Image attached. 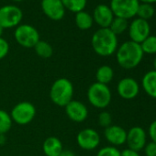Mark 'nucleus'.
I'll return each instance as SVG.
<instances>
[{
    "instance_id": "1",
    "label": "nucleus",
    "mask_w": 156,
    "mask_h": 156,
    "mask_svg": "<svg viewBox=\"0 0 156 156\" xmlns=\"http://www.w3.org/2000/svg\"><path fill=\"white\" fill-rule=\"evenodd\" d=\"M143 55L144 53L141 50L140 44L132 41L123 42L116 51L118 64L126 70L136 68L142 61Z\"/></svg>"
},
{
    "instance_id": "18",
    "label": "nucleus",
    "mask_w": 156,
    "mask_h": 156,
    "mask_svg": "<svg viewBox=\"0 0 156 156\" xmlns=\"http://www.w3.org/2000/svg\"><path fill=\"white\" fill-rule=\"evenodd\" d=\"M141 87L145 93L151 98L156 99V71L147 72L141 79Z\"/></svg>"
},
{
    "instance_id": "21",
    "label": "nucleus",
    "mask_w": 156,
    "mask_h": 156,
    "mask_svg": "<svg viewBox=\"0 0 156 156\" xmlns=\"http://www.w3.org/2000/svg\"><path fill=\"white\" fill-rule=\"evenodd\" d=\"M33 49H34L36 54L43 59H48V58L51 57L52 53H53V49H52L51 45L45 41L40 40L38 41V43L34 46Z\"/></svg>"
},
{
    "instance_id": "25",
    "label": "nucleus",
    "mask_w": 156,
    "mask_h": 156,
    "mask_svg": "<svg viewBox=\"0 0 156 156\" xmlns=\"http://www.w3.org/2000/svg\"><path fill=\"white\" fill-rule=\"evenodd\" d=\"M140 47H141L143 53L156 54V36L155 35L148 36L140 43Z\"/></svg>"
},
{
    "instance_id": "20",
    "label": "nucleus",
    "mask_w": 156,
    "mask_h": 156,
    "mask_svg": "<svg viewBox=\"0 0 156 156\" xmlns=\"http://www.w3.org/2000/svg\"><path fill=\"white\" fill-rule=\"evenodd\" d=\"M74 20H75V24H76L77 28L82 30H89L94 23L92 15H90L88 12H87L85 10L75 13Z\"/></svg>"
},
{
    "instance_id": "16",
    "label": "nucleus",
    "mask_w": 156,
    "mask_h": 156,
    "mask_svg": "<svg viewBox=\"0 0 156 156\" xmlns=\"http://www.w3.org/2000/svg\"><path fill=\"white\" fill-rule=\"evenodd\" d=\"M92 17L93 20L100 28H109L115 18L110 7L104 4H99L95 8Z\"/></svg>"
},
{
    "instance_id": "23",
    "label": "nucleus",
    "mask_w": 156,
    "mask_h": 156,
    "mask_svg": "<svg viewBox=\"0 0 156 156\" xmlns=\"http://www.w3.org/2000/svg\"><path fill=\"white\" fill-rule=\"evenodd\" d=\"M13 121L10 113L0 109V134H7L12 128Z\"/></svg>"
},
{
    "instance_id": "27",
    "label": "nucleus",
    "mask_w": 156,
    "mask_h": 156,
    "mask_svg": "<svg viewBox=\"0 0 156 156\" xmlns=\"http://www.w3.org/2000/svg\"><path fill=\"white\" fill-rule=\"evenodd\" d=\"M98 123L100 127L106 129L112 125V116L108 111L103 110L98 114Z\"/></svg>"
},
{
    "instance_id": "14",
    "label": "nucleus",
    "mask_w": 156,
    "mask_h": 156,
    "mask_svg": "<svg viewBox=\"0 0 156 156\" xmlns=\"http://www.w3.org/2000/svg\"><path fill=\"white\" fill-rule=\"evenodd\" d=\"M43 13L52 20H61L65 14V8L62 0H41Z\"/></svg>"
},
{
    "instance_id": "35",
    "label": "nucleus",
    "mask_w": 156,
    "mask_h": 156,
    "mask_svg": "<svg viewBox=\"0 0 156 156\" xmlns=\"http://www.w3.org/2000/svg\"><path fill=\"white\" fill-rule=\"evenodd\" d=\"M139 1H141L142 3H146V4H152V3H156V0H139Z\"/></svg>"
},
{
    "instance_id": "34",
    "label": "nucleus",
    "mask_w": 156,
    "mask_h": 156,
    "mask_svg": "<svg viewBox=\"0 0 156 156\" xmlns=\"http://www.w3.org/2000/svg\"><path fill=\"white\" fill-rule=\"evenodd\" d=\"M7 141L6 134H0V146H3Z\"/></svg>"
},
{
    "instance_id": "12",
    "label": "nucleus",
    "mask_w": 156,
    "mask_h": 156,
    "mask_svg": "<svg viewBox=\"0 0 156 156\" xmlns=\"http://www.w3.org/2000/svg\"><path fill=\"white\" fill-rule=\"evenodd\" d=\"M151 27L148 20L135 19L131 21L129 27V35L130 41L140 44L148 36H150Z\"/></svg>"
},
{
    "instance_id": "15",
    "label": "nucleus",
    "mask_w": 156,
    "mask_h": 156,
    "mask_svg": "<svg viewBox=\"0 0 156 156\" xmlns=\"http://www.w3.org/2000/svg\"><path fill=\"white\" fill-rule=\"evenodd\" d=\"M104 137L110 146L119 147L126 143L127 130L119 125H110L104 130Z\"/></svg>"
},
{
    "instance_id": "13",
    "label": "nucleus",
    "mask_w": 156,
    "mask_h": 156,
    "mask_svg": "<svg viewBox=\"0 0 156 156\" xmlns=\"http://www.w3.org/2000/svg\"><path fill=\"white\" fill-rule=\"evenodd\" d=\"M126 143L128 148L140 151L147 143V133L143 128L140 126H134L127 131Z\"/></svg>"
},
{
    "instance_id": "19",
    "label": "nucleus",
    "mask_w": 156,
    "mask_h": 156,
    "mask_svg": "<svg viewBox=\"0 0 156 156\" xmlns=\"http://www.w3.org/2000/svg\"><path fill=\"white\" fill-rule=\"evenodd\" d=\"M114 78V70L111 66L108 64L101 65L98 68L96 72V79L98 83L103 85H108L112 82Z\"/></svg>"
},
{
    "instance_id": "9",
    "label": "nucleus",
    "mask_w": 156,
    "mask_h": 156,
    "mask_svg": "<svg viewBox=\"0 0 156 156\" xmlns=\"http://www.w3.org/2000/svg\"><path fill=\"white\" fill-rule=\"evenodd\" d=\"M101 141L99 133L92 128H85L76 135V143L84 151L96 150Z\"/></svg>"
},
{
    "instance_id": "8",
    "label": "nucleus",
    "mask_w": 156,
    "mask_h": 156,
    "mask_svg": "<svg viewBox=\"0 0 156 156\" xmlns=\"http://www.w3.org/2000/svg\"><path fill=\"white\" fill-rule=\"evenodd\" d=\"M23 19L22 10L14 5H6L0 8V25L5 29L18 27Z\"/></svg>"
},
{
    "instance_id": "32",
    "label": "nucleus",
    "mask_w": 156,
    "mask_h": 156,
    "mask_svg": "<svg viewBox=\"0 0 156 156\" xmlns=\"http://www.w3.org/2000/svg\"><path fill=\"white\" fill-rule=\"evenodd\" d=\"M120 156H140L139 151L131 150L129 148H126L123 151H120Z\"/></svg>"
},
{
    "instance_id": "11",
    "label": "nucleus",
    "mask_w": 156,
    "mask_h": 156,
    "mask_svg": "<svg viewBox=\"0 0 156 156\" xmlns=\"http://www.w3.org/2000/svg\"><path fill=\"white\" fill-rule=\"evenodd\" d=\"M117 92L122 99L131 100L138 97L140 85L132 77H124L117 85Z\"/></svg>"
},
{
    "instance_id": "6",
    "label": "nucleus",
    "mask_w": 156,
    "mask_h": 156,
    "mask_svg": "<svg viewBox=\"0 0 156 156\" xmlns=\"http://www.w3.org/2000/svg\"><path fill=\"white\" fill-rule=\"evenodd\" d=\"M16 41L24 48H34L40 41L38 30L30 24H20L14 32Z\"/></svg>"
},
{
    "instance_id": "30",
    "label": "nucleus",
    "mask_w": 156,
    "mask_h": 156,
    "mask_svg": "<svg viewBox=\"0 0 156 156\" xmlns=\"http://www.w3.org/2000/svg\"><path fill=\"white\" fill-rule=\"evenodd\" d=\"M144 153L145 156H156V143L153 141H150L146 143L144 146Z\"/></svg>"
},
{
    "instance_id": "7",
    "label": "nucleus",
    "mask_w": 156,
    "mask_h": 156,
    "mask_svg": "<svg viewBox=\"0 0 156 156\" xmlns=\"http://www.w3.org/2000/svg\"><path fill=\"white\" fill-rule=\"evenodd\" d=\"M139 5V0H111L109 7L115 17L128 20L137 15Z\"/></svg>"
},
{
    "instance_id": "33",
    "label": "nucleus",
    "mask_w": 156,
    "mask_h": 156,
    "mask_svg": "<svg viewBox=\"0 0 156 156\" xmlns=\"http://www.w3.org/2000/svg\"><path fill=\"white\" fill-rule=\"evenodd\" d=\"M59 156H76V155L73 151H71L69 149H63Z\"/></svg>"
},
{
    "instance_id": "38",
    "label": "nucleus",
    "mask_w": 156,
    "mask_h": 156,
    "mask_svg": "<svg viewBox=\"0 0 156 156\" xmlns=\"http://www.w3.org/2000/svg\"><path fill=\"white\" fill-rule=\"evenodd\" d=\"M14 1H16V2H20V1H22V0H14Z\"/></svg>"
},
{
    "instance_id": "17",
    "label": "nucleus",
    "mask_w": 156,
    "mask_h": 156,
    "mask_svg": "<svg viewBox=\"0 0 156 156\" xmlns=\"http://www.w3.org/2000/svg\"><path fill=\"white\" fill-rule=\"evenodd\" d=\"M62 150V140L55 136L46 138L42 143V151L45 156H59Z\"/></svg>"
},
{
    "instance_id": "31",
    "label": "nucleus",
    "mask_w": 156,
    "mask_h": 156,
    "mask_svg": "<svg viewBox=\"0 0 156 156\" xmlns=\"http://www.w3.org/2000/svg\"><path fill=\"white\" fill-rule=\"evenodd\" d=\"M148 134H149V137L151 138V141L156 143V119L153 120L150 124L149 129H148Z\"/></svg>"
},
{
    "instance_id": "37",
    "label": "nucleus",
    "mask_w": 156,
    "mask_h": 156,
    "mask_svg": "<svg viewBox=\"0 0 156 156\" xmlns=\"http://www.w3.org/2000/svg\"><path fill=\"white\" fill-rule=\"evenodd\" d=\"M153 67H154V70L156 71V57L153 60Z\"/></svg>"
},
{
    "instance_id": "5",
    "label": "nucleus",
    "mask_w": 156,
    "mask_h": 156,
    "mask_svg": "<svg viewBox=\"0 0 156 156\" xmlns=\"http://www.w3.org/2000/svg\"><path fill=\"white\" fill-rule=\"evenodd\" d=\"M36 112V108L31 102L21 101L12 108L10 116L13 123L20 126H25L30 124L34 119Z\"/></svg>"
},
{
    "instance_id": "2",
    "label": "nucleus",
    "mask_w": 156,
    "mask_h": 156,
    "mask_svg": "<svg viewBox=\"0 0 156 156\" xmlns=\"http://www.w3.org/2000/svg\"><path fill=\"white\" fill-rule=\"evenodd\" d=\"M91 45L94 51L102 57L113 55L118 47V36L115 35L109 28H100L92 36Z\"/></svg>"
},
{
    "instance_id": "28",
    "label": "nucleus",
    "mask_w": 156,
    "mask_h": 156,
    "mask_svg": "<svg viewBox=\"0 0 156 156\" xmlns=\"http://www.w3.org/2000/svg\"><path fill=\"white\" fill-rule=\"evenodd\" d=\"M96 156H120V151L114 146H105L98 150Z\"/></svg>"
},
{
    "instance_id": "3",
    "label": "nucleus",
    "mask_w": 156,
    "mask_h": 156,
    "mask_svg": "<svg viewBox=\"0 0 156 156\" xmlns=\"http://www.w3.org/2000/svg\"><path fill=\"white\" fill-rule=\"evenodd\" d=\"M50 98L51 102L61 108H64L73 98L74 87L73 83L65 77L56 79L50 88Z\"/></svg>"
},
{
    "instance_id": "22",
    "label": "nucleus",
    "mask_w": 156,
    "mask_h": 156,
    "mask_svg": "<svg viewBox=\"0 0 156 156\" xmlns=\"http://www.w3.org/2000/svg\"><path fill=\"white\" fill-rule=\"evenodd\" d=\"M62 2L65 9L77 13L85 9L87 0H62Z\"/></svg>"
},
{
    "instance_id": "24",
    "label": "nucleus",
    "mask_w": 156,
    "mask_h": 156,
    "mask_svg": "<svg viewBox=\"0 0 156 156\" xmlns=\"http://www.w3.org/2000/svg\"><path fill=\"white\" fill-rule=\"evenodd\" d=\"M128 28H129L128 20L122 18H118V17L114 18V20H112L109 26V30L117 36L119 34H122L124 31L127 30Z\"/></svg>"
},
{
    "instance_id": "10",
    "label": "nucleus",
    "mask_w": 156,
    "mask_h": 156,
    "mask_svg": "<svg viewBox=\"0 0 156 156\" xmlns=\"http://www.w3.org/2000/svg\"><path fill=\"white\" fill-rule=\"evenodd\" d=\"M65 114L70 120L75 123H82L88 118V108L80 100L73 99L64 107Z\"/></svg>"
},
{
    "instance_id": "26",
    "label": "nucleus",
    "mask_w": 156,
    "mask_h": 156,
    "mask_svg": "<svg viewBox=\"0 0 156 156\" xmlns=\"http://www.w3.org/2000/svg\"><path fill=\"white\" fill-rule=\"evenodd\" d=\"M154 15V8L151 4H146L142 3L139 5L138 10H137V16L139 19L148 20L151 19Z\"/></svg>"
},
{
    "instance_id": "36",
    "label": "nucleus",
    "mask_w": 156,
    "mask_h": 156,
    "mask_svg": "<svg viewBox=\"0 0 156 156\" xmlns=\"http://www.w3.org/2000/svg\"><path fill=\"white\" fill-rule=\"evenodd\" d=\"M3 32H4V29L1 27V25H0V38L2 37V34H3Z\"/></svg>"
},
{
    "instance_id": "4",
    "label": "nucleus",
    "mask_w": 156,
    "mask_h": 156,
    "mask_svg": "<svg viewBox=\"0 0 156 156\" xmlns=\"http://www.w3.org/2000/svg\"><path fill=\"white\" fill-rule=\"evenodd\" d=\"M87 97L89 104L98 109H105L112 100V93L108 86L98 82L90 85L87 92Z\"/></svg>"
},
{
    "instance_id": "29",
    "label": "nucleus",
    "mask_w": 156,
    "mask_h": 156,
    "mask_svg": "<svg viewBox=\"0 0 156 156\" xmlns=\"http://www.w3.org/2000/svg\"><path fill=\"white\" fill-rule=\"evenodd\" d=\"M9 52V44L7 40L0 38V60L4 59Z\"/></svg>"
}]
</instances>
